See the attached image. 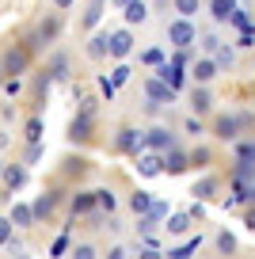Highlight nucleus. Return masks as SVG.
<instances>
[{"label": "nucleus", "instance_id": "2eb2a0df", "mask_svg": "<svg viewBox=\"0 0 255 259\" xmlns=\"http://www.w3.org/2000/svg\"><path fill=\"white\" fill-rule=\"evenodd\" d=\"M34 218H38V213H34V206H23V202H19L16 210H12V221H16V225H31Z\"/></svg>", "mask_w": 255, "mask_h": 259}, {"label": "nucleus", "instance_id": "c85d7f7f", "mask_svg": "<svg viewBox=\"0 0 255 259\" xmlns=\"http://www.w3.org/2000/svg\"><path fill=\"white\" fill-rule=\"evenodd\" d=\"M27 138H31V141H38V138H42V122H38V118L27 122Z\"/></svg>", "mask_w": 255, "mask_h": 259}, {"label": "nucleus", "instance_id": "9d476101", "mask_svg": "<svg viewBox=\"0 0 255 259\" xmlns=\"http://www.w3.org/2000/svg\"><path fill=\"white\" fill-rule=\"evenodd\" d=\"M149 8H145V0H130L126 4V23H145Z\"/></svg>", "mask_w": 255, "mask_h": 259}, {"label": "nucleus", "instance_id": "a211bd4d", "mask_svg": "<svg viewBox=\"0 0 255 259\" xmlns=\"http://www.w3.org/2000/svg\"><path fill=\"white\" fill-rule=\"evenodd\" d=\"M187 229H191V213H176V218L167 221V233H187Z\"/></svg>", "mask_w": 255, "mask_h": 259}, {"label": "nucleus", "instance_id": "393cba45", "mask_svg": "<svg viewBox=\"0 0 255 259\" xmlns=\"http://www.w3.org/2000/svg\"><path fill=\"white\" fill-rule=\"evenodd\" d=\"M214 191H217V183H214V179H202V183H194V194H198V198H209Z\"/></svg>", "mask_w": 255, "mask_h": 259}, {"label": "nucleus", "instance_id": "5701e85b", "mask_svg": "<svg viewBox=\"0 0 255 259\" xmlns=\"http://www.w3.org/2000/svg\"><path fill=\"white\" fill-rule=\"evenodd\" d=\"M217 134H221L225 141H232V138H236V118H221V122H217Z\"/></svg>", "mask_w": 255, "mask_h": 259}, {"label": "nucleus", "instance_id": "4468645a", "mask_svg": "<svg viewBox=\"0 0 255 259\" xmlns=\"http://www.w3.org/2000/svg\"><path fill=\"white\" fill-rule=\"evenodd\" d=\"M23 65H27V57L19 54V50H8V54H4V73H19Z\"/></svg>", "mask_w": 255, "mask_h": 259}, {"label": "nucleus", "instance_id": "39448f33", "mask_svg": "<svg viewBox=\"0 0 255 259\" xmlns=\"http://www.w3.org/2000/svg\"><path fill=\"white\" fill-rule=\"evenodd\" d=\"M130 50H134V38H130V31H114V34H111V54H114V57H126Z\"/></svg>", "mask_w": 255, "mask_h": 259}, {"label": "nucleus", "instance_id": "0eeeda50", "mask_svg": "<svg viewBox=\"0 0 255 259\" xmlns=\"http://www.w3.org/2000/svg\"><path fill=\"white\" fill-rule=\"evenodd\" d=\"M137 171H141V176H160V171H164V164H160L156 153H145L141 160H137Z\"/></svg>", "mask_w": 255, "mask_h": 259}, {"label": "nucleus", "instance_id": "4c0bfd02", "mask_svg": "<svg viewBox=\"0 0 255 259\" xmlns=\"http://www.w3.org/2000/svg\"><path fill=\"white\" fill-rule=\"evenodd\" d=\"M65 248H69V240H65V236H57V240H54V255H61Z\"/></svg>", "mask_w": 255, "mask_h": 259}, {"label": "nucleus", "instance_id": "1a4fd4ad", "mask_svg": "<svg viewBox=\"0 0 255 259\" xmlns=\"http://www.w3.org/2000/svg\"><path fill=\"white\" fill-rule=\"evenodd\" d=\"M217 69H221L217 61H198V65H194V80H198V84L214 80V76H217Z\"/></svg>", "mask_w": 255, "mask_h": 259}, {"label": "nucleus", "instance_id": "a19ab883", "mask_svg": "<svg viewBox=\"0 0 255 259\" xmlns=\"http://www.w3.org/2000/svg\"><path fill=\"white\" fill-rule=\"evenodd\" d=\"M247 198H251V202H255V187H251V191H247Z\"/></svg>", "mask_w": 255, "mask_h": 259}, {"label": "nucleus", "instance_id": "bb28decb", "mask_svg": "<svg viewBox=\"0 0 255 259\" xmlns=\"http://www.w3.org/2000/svg\"><path fill=\"white\" fill-rule=\"evenodd\" d=\"M194 111H209V92L194 88Z\"/></svg>", "mask_w": 255, "mask_h": 259}, {"label": "nucleus", "instance_id": "ea45409f", "mask_svg": "<svg viewBox=\"0 0 255 259\" xmlns=\"http://www.w3.org/2000/svg\"><path fill=\"white\" fill-rule=\"evenodd\" d=\"M54 4H57V8H69V4H72V0H54Z\"/></svg>", "mask_w": 255, "mask_h": 259}, {"label": "nucleus", "instance_id": "aec40b11", "mask_svg": "<svg viewBox=\"0 0 255 259\" xmlns=\"http://www.w3.org/2000/svg\"><path fill=\"white\" fill-rule=\"evenodd\" d=\"M214 54H217V57H214V61H217V65H221V69H232V61H236V54H232V46H217V50H214Z\"/></svg>", "mask_w": 255, "mask_h": 259}, {"label": "nucleus", "instance_id": "ddd939ff", "mask_svg": "<svg viewBox=\"0 0 255 259\" xmlns=\"http://www.w3.org/2000/svg\"><path fill=\"white\" fill-rule=\"evenodd\" d=\"M88 130H92L88 114H80V118H76V122L69 126V138H72V141H84V138H88Z\"/></svg>", "mask_w": 255, "mask_h": 259}, {"label": "nucleus", "instance_id": "f704fd0d", "mask_svg": "<svg viewBox=\"0 0 255 259\" xmlns=\"http://www.w3.org/2000/svg\"><path fill=\"white\" fill-rule=\"evenodd\" d=\"M111 80H114V84H126V80H130V69H126V65H118V69L111 73Z\"/></svg>", "mask_w": 255, "mask_h": 259}, {"label": "nucleus", "instance_id": "4be33fe9", "mask_svg": "<svg viewBox=\"0 0 255 259\" xmlns=\"http://www.w3.org/2000/svg\"><path fill=\"white\" fill-rule=\"evenodd\" d=\"M23 168H4V183H8L12 187V191H16V187H23Z\"/></svg>", "mask_w": 255, "mask_h": 259}, {"label": "nucleus", "instance_id": "c9c22d12", "mask_svg": "<svg viewBox=\"0 0 255 259\" xmlns=\"http://www.w3.org/2000/svg\"><path fill=\"white\" fill-rule=\"evenodd\" d=\"M99 88H103V96H107V99L114 96V80H107V76H103V80H99Z\"/></svg>", "mask_w": 255, "mask_h": 259}, {"label": "nucleus", "instance_id": "e433bc0d", "mask_svg": "<svg viewBox=\"0 0 255 259\" xmlns=\"http://www.w3.org/2000/svg\"><path fill=\"white\" fill-rule=\"evenodd\" d=\"M202 46H206V50H217L221 42H217V34H206V38H202Z\"/></svg>", "mask_w": 255, "mask_h": 259}, {"label": "nucleus", "instance_id": "6ab92c4d", "mask_svg": "<svg viewBox=\"0 0 255 259\" xmlns=\"http://www.w3.org/2000/svg\"><path fill=\"white\" fill-rule=\"evenodd\" d=\"M130 206H134V213H149V210H152V198H149L145 191H137L134 198H130Z\"/></svg>", "mask_w": 255, "mask_h": 259}, {"label": "nucleus", "instance_id": "c756f323", "mask_svg": "<svg viewBox=\"0 0 255 259\" xmlns=\"http://www.w3.org/2000/svg\"><path fill=\"white\" fill-rule=\"evenodd\" d=\"M50 76H54V80H65V76H69L65 73V57H54V73Z\"/></svg>", "mask_w": 255, "mask_h": 259}, {"label": "nucleus", "instance_id": "72a5a7b5", "mask_svg": "<svg viewBox=\"0 0 255 259\" xmlns=\"http://www.w3.org/2000/svg\"><path fill=\"white\" fill-rule=\"evenodd\" d=\"M145 65H164V54L160 50H145Z\"/></svg>", "mask_w": 255, "mask_h": 259}, {"label": "nucleus", "instance_id": "f3484780", "mask_svg": "<svg viewBox=\"0 0 255 259\" xmlns=\"http://www.w3.org/2000/svg\"><path fill=\"white\" fill-rule=\"evenodd\" d=\"M187 164H191V160H187L183 153H167V164H164V171H172V176H179V171H183Z\"/></svg>", "mask_w": 255, "mask_h": 259}, {"label": "nucleus", "instance_id": "cd10ccee", "mask_svg": "<svg viewBox=\"0 0 255 259\" xmlns=\"http://www.w3.org/2000/svg\"><path fill=\"white\" fill-rule=\"evenodd\" d=\"M96 194H99V210L111 213V210H114V194H111V191H96Z\"/></svg>", "mask_w": 255, "mask_h": 259}, {"label": "nucleus", "instance_id": "7ed1b4c3", "mask_svg": "<svg viewBox=\"0 0 255 259\" xmlns=\"http://www.w3.org/2000/svg\"><path fill=\"white\" fill-rule=\"evenodd\" d=\"M145 145H149V149H156V153H172L176 138H172L167 130H149V134H145Z\"/></svg>", "mask_w": 255, "mask_h": 259}, {"label": "nucleus", "instance_id": "473e14b6", "mask_svg": "<svg viewBox=\"0 0 255 259\" xmlns=\"http://www.w3.org/2000/svg\"><path fill=\"white\" fill-rule=\"evenodd\" d=\"M72 255H76V259H92V255H96V248H92V244H76Z\"/></svg>", "mask_w": 255, "mask_h": 259}, {"label": "nucleus", "instance_id": "dca6fc26", "mask_svg": "<svg viewBox=\"0 0 255 259\" xmlns=\"http://www.w3.org/2000/svg\"><path fill=\"white\" fill-rule=\"evenodd\" d=\"M198 244H202V236H191L183 248H167V255H172V259H187L191 251H198Z\"/></svg>", "mask_w": 255, "mask_h": 259}, {"label": "nucleus", "instance_id": "423d86ee", "mask_svg": "<svg viewBox=\"0 0 255 259\" xmlns=\"http://www.w3.org/2000/svg\"><path fill=\"white\" fill-rule=\"evenodd\" d=\"M141 145H145V138L137 134V130H122V134H118V149H122V153H137Z\"/></svg>", "mask_w": 255, "mask_h": 259}, {"label": "nucleus", "instance_id": "7c9ffc66", "mask_svg": "<svg viewBox=\"0 0 255 259\" xmlns=\"http://www.w3.org/2000/svg\"><path fill=\"white\" fill-rule=\"evenodd\" d=\"M217 248H221V251H232V248H236V240H232V233H221V236H217Z\"/></svg>", "mask_w": 255, "mask_h": 259}, {"label": "nucleus", "instance_id": "f03ea898", "mask_svg": "<svg viewBox=\"0 0 255 259\" xmlns=\"http://www.w3.org/2000/svg\"><path fill=\"white\" fill-rule=\"evenodd\" d=\"M145 96H149L152 103H172V99H176V88H172L164 76H156V80L145 84Z\"/></svg>", "mask_w": 255, "mask_h": 259}, {"label": "nucleus", "instance_id": "6e6552de", "mask_svg": "<svg viewBox=\"0 0 255 259\" xmlns=\"http://www.w3.org/2000/svg\"><path fill=\"white\" fill-rule=\"evenodd\" d=\"M160 76H164V80L172 84V88H179V84H183V65H179V61H172V65H160Z\"/></svg>", "mask_w": 255, "mask_h": 259}, {"label": "nucleus", "instance_id": "a878e982", "mask_svg": "<svg viewBox=\"0 0 255 259\" xmlns=\"http://www.w3.org/2000/svg\"><path fill=\"white\" fill-rule=\"evenodd\" d=\"M176 12L179 16H194V12H198V0H176Z\"/></svg>", "mask_w": 255, "mask_h": 259}, {"label": "nucleus", "instance_id": "f8f14e48", "mask_svg": "<svg viewBox=\"0 0 255 259\" xmlns=\"http://www.w3.org/2000/svg\"><path fill=\"white\" fill-rule=\"evenodd\" d=\"M99 206V194H76L72 198V213H88V210H96Z\"/></svg>", "mask_w": 255, "mask_h": 259}, {"label": "nucleus", "instance_id": "f257e3e1", "mask_svg": "<svg viewBox=\"0 0 255 259\" xmlns=\"http://www.w3.org/2000/svg\"><path fill=\"white\" fill-rule=\"evenodd\" d=\"M167 38H172V46H179V50H187L198 34H194V27L187 23V19H176V23L167 27Z\"/></svg>", "mask_w": 255, "mask_h": 259}, {"label": "nucleus", "instance_id": "58836bf2", "mask_svg": "<svg viewBox=\"0 0 255 259\" xmlns=\"http://www.w3.org/2000/svg\"><path fill=\"white\" fill-rule=\"evenodd\" d=\"M232 23H236L240 31H247V27H251V23H247V16H240V12H236V16H232Z\"/></svg>", "mask_w": 255, "mask_h": 259}, {"label": "nucleus", "instance_id": "412c9836", "mask_svg": "<svg viewBox=\"0 0 255 259\" xmlns=\"http://www.w3.org/2000/svg\"><path fill=\"white\" fill-rule=\"evenodd\" d=\"M99 16H103V0H92V8L84 12V27H96Z\"/></svg>", "mask_w": 255, "mask_h": 259}, {"label": "nucleus", "instance_id": "2f4dec72", "mask_svg": "<svg viewBox=\"0 0 255 259\" xmlns=\"http://www.w3.org/2000/svg\"><path fill=\"white\" fill-rule=\"evenodd\" d=\"M149 218H152V221H160V218H167V202H152V210H149Z\"/></svg>", "mask_w": 255, "mask_h": 259}, {"label": "nucleus", "instance_id": "9b49d317", "mask_svg": "<svg viewBox=\"0 0 255 259\" xmlns=\"http://www.w3.org/2000/svg\"><path fill=\"white\" fill-rule=\"evenodd\" d=\"M103 54H111V34H96L88 42V57H103Z\"/></svg>", "mask_w": 255, "mask_h": 259}, {"label": "nucleus", "instance_id": "20e7f679", "mask_svg": "<svg viewBox=\"0 0 255 259\" xmlns=\"http://www.w3.org/2000/svg\"><path fill=\"white\" fill-rule=\"evenodd\" d=\"M209 12H214L217 23H229L236 16V0H209Z\"/></svg>", "mask_w": 255, "mask_h": 259}, {"label": "nucleus", "instance_id": "b1692460", "mask_svg": "<svg viewBox=\"0 0 255 259\" xmlns=\"http://www.w3.org/2000/svg\"><path fill=\"white\" fill-rule=\"evenodd\" d=\"M50 210H54V194H42L38 202H34V213H38V218H46Z\"/></svg>", "mask_w": 255, "mask_h": 259}]
</instances>
